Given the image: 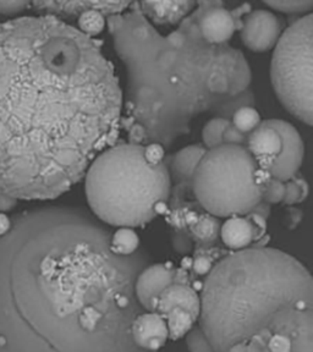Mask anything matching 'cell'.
<instances>
[{
    "mask_svg": "<svg viewBox=\"0 0 313 352\" xmlns=\"http://www.w3.org/2000/svg\"><path fill=\"white\" fill-rule=\"evenodd\" d=\"M248 138H246V133L237 130V127L231 124L228 127L224 133V143L226 144H237V146H244V143L248 142Z\"/></svg>",
    "mask_w": 313,
    "mask_h": 352,
    "instance_id": "obj_31",
    "label": "cell"
},
{
    "mask_svg": "<svg viewBox=\"0 0 313 352\" xmlns=\"http://www.w3.org/2000/svg\"><path fill=\"white\" fill-rule=\"evenodd\" d=\"M11 228H12V220L6 213H0V237L6 236V234H9Z\"/></svg>",
    "mask_w": 313,
    "mask_h": 352,
    "instance_id": "obj_35",
    "label": "cell"
},
{
    "mask_svg": "<svg viewBox=\"0 0 313 352\" xmlns=\"http://www.w3.org/2000/svg\"><path fill=\"white\" fill-rule=\"evenodd\" d=\"M220 236L226 246L235 251L248 248L256 237V226L245 217H231L220 228Z\"/></svg>",
    "mask_w": 313,
    "mask_h": 352,
    "instance_id": "obj_18",
    "label": "cell"
},
{
    "mask_svg": "<svg viewBox=\"0 0 313 352\" xmlns=\"http://www.w3.org/2000/svg\"><path fill=\"white\" fill-rule=\"evenodd\" d=\"M281 23L270 10H255L245 17L241 41L248 50L263 53L277 47L281 37Z\"/></svg>",
    "mask_w": 313,
    "mask_h": 352,
    "instance_id": "obj_9",
    "label": "cell"
},
{
    "mask_svg": "<svg viewBox=\"0 0 313 352\" xmlns=\"http://www.w3.org/2000/svg\"><path fill=\"white\" fill-rule=\"evenodd\" d=\"M270 81L281 105L313 127V12L281 34L272 55Z\"/></svg>",
    "mask_w": 313,
    "mask_h": 352,
    "instance_id": "obj_7",
    "label": "cell"
},
{
    "mask_svg": "<svg viewBox=\"0 0 313 352\" xmlns=\"http://www.w3.org/2000/svg\"><path fill=\"white\" fill-rule=\"evenodd\" d=\"M31 8L32 1L30 0H0V14L6 16L17 15Z\"/></svg>",
    "mask_w": 313,
    "mask_h": 352,
    "instance_id": "obj_29",
    "label": "cell"
},
{
    "mask_svg": "<svg viewBox=\"0 0 313 352\" xmlns=\"http://www.w3.org/2000/svg\"><path fill=\"white\" fill-rule=\"evenodd\" d=\"M162 317L166 322L169 330V339L171 340H177L182 336H186L198 319L195 314L182 307L171 308Z\"/></svg>",
    "mask_w": 313,
    "mask_h": 352,
    "instance_id": "obj_19",
    "label": "cell"
},
{
    "mask_svg": "<svg viewBox=\"0 0 313 352\" xmlns=\"http://www.w3.org/2000/svg\"><path fill=\"white\" fill-rule=\"evenodd\" d=\"M173 307L185 308L188 312H191L199 318L201 296L188 284L174 283L160 294L154 312L163 316Z\"/></svg>",
    "mask_w": 313,
    "mask_h": 352,
    "instance_id": "obj_16",
    "label": "cell"
},
{
    "mask_svg": "<svg viewBox=\"0 0 313 352\" xmlns=\"http://www.w3.org/2000/svg\"><path fill=\"white\" fill-rule=\"evenodd\" d=\"M226 352H248V345L246 344H237L231 346Z\"/></svg>",
    "mask_w": 313,
    "mask_h": 352,
    "instance_id": "obj_36",
    "label": "cell"
},
{
    "mask_svg": "<svg viewBox=\"0 0 313 352\" xmlns=\"http://www.w3.org/2000/svg\"><path fill=\"white\" fill-rule=\"evenodd\" d=\"M285 197V182L272 177L264 186L262 201L267 204H281Z\"/></svg>",
    "mask_w": 313,
    "mask_h": 352,
    "instance_id": "obj_28",
    "label": "cell"
},
{
    "mask_svg": "<svg viewBox=\"0 0 313 352\" xmlns=\"http://www.w3.org/2000/svg\"><path fill=\"white\" fill-rule=\"evenodd\" d=\"M198 320L215 352L251 341L313 352V275L278 248L235 251L206 276Z\"/></svg>",
    "mask_w": 313,
    "mask_h": 352,
    "instance_id": "obj_4",
    "label": "cell"
},
{
    "mask_svg": "<svg viewBox=\"0 0 313 352\" xmlns=\"http://www.w3.org/2000/svg\"><path fill=\"white\" fill-rule=\"evenodd\" d=\"M176 270L169 264H149L138 274L135 294L146 312H154L160 294L176 283Z\"/></svg>",
    "mask_w": 313,
    "mask_h": 352,
    "instance_id": "obj_10",
    "label": "cell"
},
{
    "mask_svg": "<svg viewBox=\"0 0 313 352\" xmlns=\"http://www.w3.org/2000/svg\"><path fill=\"white\" fill-rule=\"evenodd\" d=\"M208 149L204 144H190L177 151L171 162V179L177 184H188L193 186V176L197 170L198 165Z\"/></svg>",
    "mask_w": 313,
    "mask_h": 352,
    "instance_id": "obj_17",
    "label": "cell"
},
{
    "mask_svg": "<svg viewBox=\"0 0 313 352\" xmlns=\"http://www.w3.org/2000/svg\"><path fill=\"white\" fill-rule=\"evenodd\" d=\"M237 130L244 133L253 132L262 124L259 111L253 107H242L233 114V122Z\"/></svg>",
    "mask_w": 313,
    "mask_h": 352,
    "instance_id": "obj_23",
    "label": "cell"
},
{
    "mask_svg": "<svg viewBox=\"0 0 313 352\" xmlns=\"http://www.w3.org/2000/svg\"><path fill=\"white\" fill-rule=\"evenodd\" d=\"M213 267L215 265L212 264V261L206 256H197L193 261V270L198 275H206L207 276Z\"/></svg>",
    "mask_w": 313,
    "mask_h": 352,
    "instance_id": "obj_32",
    "label": "cell"
},
{
    "mask_svg": "<svg viewBox=\"0 0 313 352\" xmlns=\"http://www.w3.org/2000/svg\"><path fill=\"white\" fill-rule=\"evenodd\" d=\"M132 338L143 351L155 352L164 346L169 339L165 319L157 312H142L132 324Z\"/></svg>",
    "mask_w": 313,
    "mask_h": 352,
    "instance_id": "obj_12",
    "label": "cell"
},
{
    "mask_svg": "<svg viewBox=\"0 0 313 352\" xmlns=\"http://www.w3.org/2000/svg\"><path fill=\"white\" fill-rule=\"evenodd\" d=\"M186 345L190 352H215L213 345L204 330L198 325L186 334Z\"/></svg>",
    "mask_w": 313,
    "mask_h": 352,
    "instance_id": "obj_27",
    "label": "cell"
},
{
    "mask_svg": "<svg viewBox=\"0 0 313 352\" xmlns=\"http://www.w3.org/2000/svg\"><path fill=\"white\" fill-rule=\"evenodd\" d=\"M308 196V185L301 177L295 176L285 182V197L283 204L285 206H295L301 204Z\"/></svg>",
    "mask_w": 313,
    "mask_h": 352,
    "instance_id": "obj_25",
    "label": "cell"
},
{
    "mask_svg": "<svg viewBox=\"0 0 313 352\" xmlns=\"http://www.w3.org/2000/svg\"><path fill=\"white\" fill-rule=\"evenodd\" d=\"M110 248L119 256H132L138 252L140 237L133 228H119L113 232L110 239Z\"/></svg>",
    "mask_w": 313,
    "mask_h": 352,
    "instance_id": "obj_20",
    "label": "cell"
},
{
    "mask_svg": "<svg viewBox=\"0 0 313 352\" xmlns=\"http://www.w3.org/2000/svg\"><path fill=\"white\" fill-rule=\"evenodd\" d=\"M171 176L165 163L154 165L144 155V144L110 146L89 165L85 192L92 214L118 228L146 226L164 214Z\"/></svg>",
    "mask_w": 313,
    "mask_h": 352,
    "instance_id": "obj_5",
    "label": "cell"
},
{
    "mask_svg": "<svg viewBox=\"0 0 313 352\" xmlns=\"http://www.w3.org/2000/svg\"><path fill=\"white\" fill-rule=\"evenodd\" d=\"M257 169V162L245 146L224 143L208 149L201 160L193 176V193L213 217L252 213L263 196L256 182Z\"/></svg>",
    "mask_w": 313,
    "mask_h": 352,
    "instance_id": "obj_6",
    "label": "cell"
},
{
    "mask_svg": "<svg viewBox=\"0 0 313 352\" xmlns=\"http://www.w3.org/2000/svg\"><path fill=\"white\" fill-rule=\"evenodd\" d=\"M281 135L283 141L281 153L270 169L272 177L281 182H289L299 174L305 157V144L300 132L289 121L270 119L263 121Z\"/></svg>",
    "mask_w": 313,
    "mask_h": 352,
    "instance_id": "obj_8",
    "label": "cell"
},
{
    "mask_svg": "<svg viewBox=\"0 0 313 352\" xmlns=\"http://www.w3.org/2000/svg\"><path fill=\"white\" fill-rule=\"evenodd\" d=\"M127 70L124 94L130 141L164 148L204 114L223 118L252 80L245 55L230 44L204 41L198 25L160 32L138 3L107 20Z\"/></svg>",
    "mask_w": 313,
    "mask_h": 352,
    "instance_id": "obj_3",
    "label": "cell"
},
{
    "mask_svg": "<svg viewBox=\"0 0 313 352\" xmlns=\"http://www.w3.org/2000/svg\"><path fill=\"white\" fill-rule=\"evenodd\" d=\"M113 232L85 209L22 212L0 237V352H147L132 324L149 265L142 251L119 256Z\"/></svg>",
    "mask_w": 313,
    "mask_h": 352,
    "instance_id": "obj_2",
    "label": "cell"
},
{
    "mask_svg": "<svg viewBox=\"0 0 313 352\" xmlns=\"http://www.w3.org/2000/svg\"><path fill=\"white\" fill-rule=\"evenodd\" d=\"M19 199L11 197L4 193H0V213H9L12 209L17 208Z\"/></svg>",
    "mask_w": 313,
    "mask_h": 352,
    "instance_id": "obj_34",
    "label": "cell"
},
{
    "mask_svg": "<svg viewBox=\"0 0 313 352\" xmlns=\"http://www.w3.org/2000/svg\"><path fill=\"white\" fill-rule=\"evenodd\" d=\"M78 30L88 37L94 38L105 31L108 26L103 12L98 10H88L81 14L77 20Z\"/></svg>",
    "mask_w": 313,
    "mask_h": 352,
    "instance_id": "obj_22",
    "label": "cell"
},
{
    "mask_svg": "<svg viewBox=\"0 0 313 352\" xmlns=\"http://www.w3.org/2000/svg\"><path fill=\"white\" fill-rule=\"evenodd\" d=\"M173 243L176 251L180 253L190 252V250L193 248V242L185 234H177L173 239Z\"/></svg>",
    "mask_w": 313,
    "mask_h": 352,
    "instance_id": "obj_33",
    "label": "cell"
},
{
    "mask_svg": "<svg viewBox=\"0 0 313 352\" xmlns=\"http://www.w3.org/2000/svg\"><path fill=\"white\" fill-rule=\"evenodd\" d=\"M283 141L281 135L273 127L262 122L250 133L248 149L257 162L259 168L270 170L281 155Z\"/></svg>",
    "mask_w": 313,
    "mask_h": 352,
    "instance_id": "obj_13",
    "label": "cell"
},
{
    "mask_svg": "<svg viewBox=\"0 0 313 352\" xmlns=\"http://www.w3.org/2000/svg\"><path fill=\"white\" fill-rule=\"evenodd\" d=\"M131 1H96V0H39L32 1V8L45 11L48 15L80 16L88 10H98L111 16L122 14L131 6Z\"/></svg>",
    "mask_w": 313,
    "mask_h": 352,
    "instance_id": "obj_11",
    "label": "cell"
},
{
    "mask_svg": "<svg viewBox=\"0 0 313 352\" xmlns=\"http://www.w3.org/2000/svg\"><path fill=\"white\" fill-rule=\"evenodd\" d=\"M124 94L100 44L53 15L0 22V193L50 201L118 136Z\"/></svg>",
    "mask_w": 313,
    "mask_h": 352,
    "instance_id": "obj_1",
    "label": "cell"
},
{
    "mask_svg": "<svg viewBox=\"0 0 313 352\" xmlns=\"http://www.w3.org/2000/svg\"><path fill=\"white\" fill-rule=\"evenodd\" d=\"M198 30L206 42L215 45L228 44L237 30L235 19L224 8H211L198 19Z\"/></svg>",
    "mask_w": 313,
    "mask_h": 352,
    "instance_id": "obj_14",
    "label": "cell"
},
{
    "mask_svg": "<svg viewBox=\"0 0 313 352\" xmlns=\"http://www.w3.org/2000/svg\"><path fill=\"white\" fill-rule=\"evenodd\" d=\"M229 119L215 116L209 119L202 129V142L207 149H213L224 144V133L230 126Z\"/></svg>",
    "mask_w": 313,
    "mask_h": 352,
    "instance_id": "obj_21",
    "label": "cell"
},
{
    "mask_svg": "<svg viewBox=\"0 0 313 352\" xmlns=\"http://www.w3.org/2000/svg\"><path fill=\"white\" fill-rule=\"evenodd\" d=\"M144 155L149 163L154 165L164 163L165 148L160 143L144 144Z\"/></svg>",
    "mask_w": 313,
    "mask_h": 352,
    "instance_id": "obj_30",
    "label": "cell"
},
{
    "mask_svg": "<svg viewBox=\"0 0 313 352\" xmlns=\"http://www.w3.org/2000/svg\"><path fill=\"white\" fill-rule=\"evenodd\" d=\"M143 15L155 28L174 26L188 16L196 8L195 1L188 0H162V1H141L138 3Z\"/></svg>",
    "mask_w": 313,
    "mask_h": 352,
    "instance_id": "obj_15",
    "label": "cell"
},
{
    "mask_svg": "<svg viewBox=\"0 0 313 352\" xmlns=\"http://www.w3.org/2000/svg\"><path fill=\"white\" fill-rule=\"evenodd\" d=\"M264 4L284 14H312L313 0H270Z\"/></svg>",
    "mask_w": 313,
    "mask_h": 352,
    "instance_id": "obj_24",
    "label": "cell"
},
{
    "mask_svg": "<svg viewBox=\"0 0 313 352\" xmlns=\"http://www.w3.org/2000/svg\"><path fill=\"white\" fill-rule=\"evenodd\" d=\"M219 224L213 215H206L198 218L197 221L191 226V230L201 241L208 242L215 240L218 235Z\"/></svg>",
    "mask_w": 313,
    "mask_h": 352,
    "instance_id": "obj_26",
    "label": "cell"
}]
</instances>
